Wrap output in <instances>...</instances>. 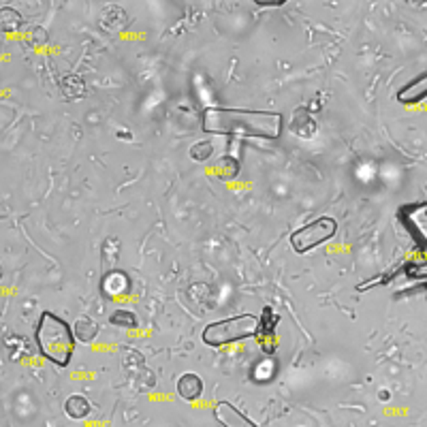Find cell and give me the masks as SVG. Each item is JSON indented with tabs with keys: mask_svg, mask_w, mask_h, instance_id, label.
<instances>
[{
	"mask_svg": "<svg viewBox=\"0 0 427 427\" xmlns=\"http://www.w3.org/2000/svg\"><path fill=\"white\" fill-rule=\"evenodd\" d=\"M203 131L222 137L278 139L282 133V116L273 111L210 107L203 113Z\"/></svg>",
	"mask_w": 427,
	"mask_h": 427,
	"instance_id": "6da1fadb",
	"label": "cell"
},
{
	"mask_svg": "<svg viewBox=\"0 0 427 427\" xmlns=\"http://www.w3.org/2000/svg\"><path fill=\"white\" fill-rule=\"evenodd\" d=\"M37 346L41 355L56 365H69L75 350V331L54 312H43L37 325Z\"/></svg>",
	"mask_w": 427,
	"mask_h": 427,
	"instance_id": "7a4b0ae2",
	"label": "cell"
},
{
	"mask_svg": "<svg viewBox=\"0 0 427 427\" xmlns=\"http://www.w3.org/2000/svg\"><path fill=\"white\" fill-rule=\"evenodd\" d=\"M261 331V318L255 314H239L231 316L224 320L210 322L203 329V342L210 346H224V344H233L242 342L248 338H255Z\"/></svg>",
	"mask_w": 427,
	"mask_h": 427,
	"instance_id": "3957f363",
	"label": "cell"
},
{
	"mask_svg": "<svg viewBox=\"0 0 427 427\" xmlns=\"http://www.w3.org/2000/svg\"><path fill=\"white\" fill-rule=\"evenodd\" d=\"M336 231H338V222L329 216H320V218L304 224L301 229H297L291 235V246H293L295 253L304 255V253H308V250L329 242L336 235Z\"/></svg>",
	"mask_w": 427,
	"mask_h": 427,
	"instance_id": "277c9868",
	"label": "cell"
},
{
	"mask_svg": "<svg viewBox=\"0 0 427 427\" xmlns=\"http://www.w3.org/2000/svg\"><path fill=\"white\" fill-rule=\"evenodd\" d=\"M214 417L218 419V423H222V427H259L255 421H250L242 410H237L231 401H220V404H216Z\"/></svg>",
	"mask_w": 427,
	"mask_h": 427,
	"instance_id": "5b68a950",
	"label": "cell"
},
{
	"mask_svg": "<svg viewBox=\"0 0 427 427\" xmlns=\"http://www.w3.org/2000/svg\"><path fill=\"white\" fill-rule=\"evenodd\" d=\"M178 393H180L182 399L194 401V399H199L201 395H203V381H201L197 374L188 372V374L180 376V381H178Z\"/></svg>",
	"mask_w": 427,
	"mask_h": 427,
	"instance_id": "8992f818",
	"label": "cell"
},
{
	"mask_svg": "<svg viewBox=\"0 0 427 427\" xmlns=\"http://www.w3.org/2000/svg\"><path fill=\"white\" fill-rule=\"evenodd\" d=\"M427 96V73H423V75H419V78L412 82V84H408L404 90H399L397 92V100L399 103H419L421 98H425Z\"/></svg>",
	"mask_w": 427,
	"mask_h": 427,
	"instance_id": "52a82bcc",
	"label": "cell"
},
{
	"mask_svg": "<svg viewBox=\"0 0 427 427\" xmlns=\"http://www.w3.org/2000/svg\"><path fill=\"white\" fill-rule=\"evenodd\" d=\"M129 289H131V280L124 271H109L103 278V291L111 297H116L120 293H127Z\"/></svg>",
	"mask_w": 427,
	"mask_h": 427,
	"instance_id": "ba28073f",
	"label": "cell"
},
{
	"mask_svg": "<svg viewBox=\"0 0 427 427\" xmlns=\"http://www.w3.org/2000/svg\"><path fill=\"white\" fill-rule=\"evenodd\" d=\"M64 412L71 419H86L90 415V401L84 395H71L64 401Z\"/></svg>",
	"mask_w": 427,
	"mask_h": 427,
	"instance_id": "9c48e42d",
	"label": "cell"
},
{
	"mask_svg": "<svg viewBox=\"0 0 427 427\" xmlns=\"http://www.w3.org/2000/svg\"><path fill=\"white\" fill-rule=\"evenodd\" d=\"M98 334V325L92 318H80L75 322V336H78L82 342H92Z\"/></svg>",
	"mask_w": 427,
	"mask_h": 427,
	"instance_id": "30bf717a",
	"label": "cell"
},
{
	"mask_svg": "<svg viewBox=\"0 0 427 427\" xmlns=\"http://www.w3.org/2000/svg\"><path fill=\"white\" fill-rule=\"evenodd\" d=\"M214 171H216L218 178L231 180V178H235L237 171H239V163H237V158H233V156H224V158L216 165Z\"/></svg>",
	"mask_w": 427,
	"mask_h": 427,
	"instance_id": "8fae6325",
	"label": "cell"
},
{
	"mask_svg": "<svg viewBox=\"0 0 427 427\" xmlns=\"http://www.w3.org/2000/svg\"><path fill=\"white\" fill-rule=\"evenodd\" d=\"M109 320H111V325H118V327H127V329L137 327V316L131 310H118L111 314Z\"/></svg>",
	"mask_w": 427,
	"mask_h": 427,
	"instance_id": "7c38bea8",
	"label": "cell"
},
{
	"mask_svg": "<svg viewBox=\"0 0 427 427\" xmlns=\"http://www.w3.org/2000/svg\"><path fill=\"white\" fill-rule=\"evenodd\" d=\"M255 381H261V383H265V381H269L271 376L275 374V363H273V359H263V361H259L257 365H255Z\"/></svg>",
	"mask_w": 427,
	"mask_h": 427,
	"instance_id": "4fadbf2b",
	"label": "cell"
},
{
	"mask_svg": "<svg viewBox=\"0 0 427 427\" xmlns=\"http://www.w3.org/2000/svg\"><path fill=\"white\" fill-rule=\"evenodd\" d=\"M214 154V145L210 141H199L190 147V156L194 161H208Z\"/></svg>",
	"mask_w": 427,
	"mask_h": 427,
	"instance_id": "5bb4252c",
	"label": "cell"
},
{
	"mask_svg": "<svg viewBox=\"0 0 427 427\" xmlns=\"http://www.w3.org/2000/svg\"><path fill=\"white\" fill-rule=\"evenodd\" d=\"M425 192H427V186H425Z\"/></svg>",
	"mask_w": 427,
	"mask_h": 427,
	"instance_id": "9a60e30c",
	"label": "cell"
}]
</instances>
